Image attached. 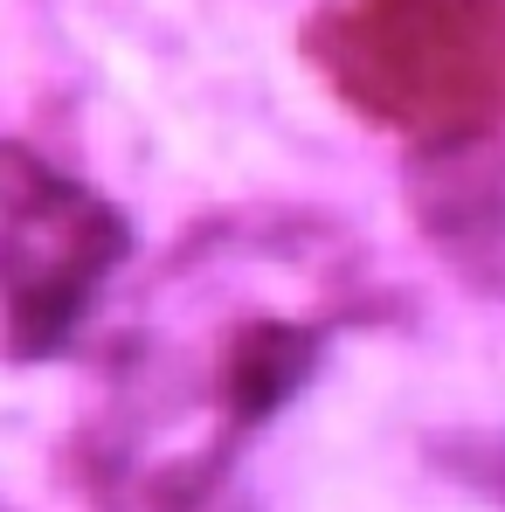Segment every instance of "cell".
<instances>
[{"label":"cell","mask_w":505,"mask_h":512,"mask_svg":"<svg viewBox=\"0 0 505 512\" xmlns=\"http://www.w3.org/2000/svg\"><path fill=\"white\" fill-rule=\"evenodd\" d=\"M305 56L416 173L505 160V0H319Z\"/></svg>","instance_id":"7a4b0ae2"},{"label":"cell","mask_w":505,"mask_h":512,"mask_svg":"<svg viewBox=\"0 0 505 512\" xmlns=\"http://www.w3.org/2000/svg\"><path fill=\"white\" fill-rule=\"evenodd\" d=\"M0 187H7V340L14 360H35L77 333L97 291L118 277L132 236L104 194H90L77 173L42 167L28 146H7Z\"/></svg>","instance_id":"3957f363"},{"label":"cell","mask_w":505,"mask_h":512,"mask_svg":"<svg viewBox=\"0 0 505 512\" xmlns=\"http://www.w3.org/2000/svg\"><path fill=\"white\" fill-rule=\"evenodd\" d=\"M367 312L374 263L333 215L229 208L194 222L132 291L104 346L97 457L167 492L201 485Z\"/></svg>","instance_id":"6da1fadb"}]
</instances>
